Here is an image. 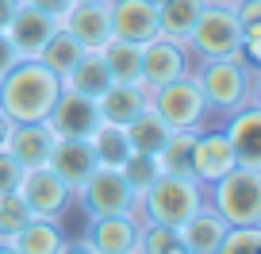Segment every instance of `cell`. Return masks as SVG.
I'll list each match as a JSON object with an SVG mask.
<instances>
[{
	"instance_id": "6da1fadb",
	"label": "cell",
	"mask_w": 261,
	"mask_h": 254,
	"mask_svg": "<svg viewBox=\"0 0 261 254\" xmlns=\"http://www.w3.org/2000/svg\"><path fill=\"white\" fill-rule=\"evenodd\" d=\"M62 93V77L50 74L39 58H19L0 77V112L12 123H42Z\"/></svg>"
},
{
	"instance_id": "7a4b0ae2",
	"label": "cell",
	"mask_w": 261,
	"mask_h": 254,
	"mask_svg": "<svg viewBox=\"0 0 261 254\" xmlns=\"http://www.w3.org/2000/svg\"><path fill=\"white\" fill-rule=\"evenodd\" d=\"M192 77L207 100V112L230 116L242 104H257V66H250L242 54L207 58V62H200Z\"/></svg>"
},
{
	"instance_id": "3957f363",
	"label": "cell",
	"mask_w": 261,
	"mask_h": 254,
	"mask_svg": "<svg viewBox=\"0 0 261 254\" xmlns=\"http://www.w3.org/2000/svg\"><path fill=\"white\" fill-rule=\"evenodd\" d=\"M204 204L215 208L230 227L261 223V170L234 166L212 185H204Z\"/></svg>"
},
{
	"instance_id": "277c9868",
	"label": "cell",
	"mask_w": 261,
	"mask_h": 254,
	"mask_svg": "<svg viewBox=\"0 0 261 254\" xmlns=\"http://www.w3.org/2000/svg\"><path fill=\"white\" fill-rule=\"evenodd\" d=\"M204 204V185L196 177H180V173H162L154 185L139 197V220L162 223V227H180L196 208Z\"/></svg>"
},
{
	"instance_id": "5b68a950",
	"label": "cell",
	"mask_w": 261,
	"mask_h": 254,
	"mask_svg": "<svg viewBox=\"0 0 261 254\" xmlns=\"http://www.w3.org/2000/svg\"><path fill=\"white\" fill-rule=\"evenodd\" d=\"M188 54H196L200 62L207 58H234L242 54V24L234 16V4H212L200 12L192 35L185 39Z\"/></svg>"
},
{
	"instance_id": "8992f818",
	"label": "cell",
	"mask_w": 261,
	"mask_h": 254,
	"mask_svg": "<svg viewBox=\"0 0 261 254\" xmlns=\"http://www.w3.org/2000/svg\"><path fill=\"white\" fill-rule=\"evenodd\" d=\"M150 112H154L169 131H196V127H204V120L212 116L192 74L150 89Z\"/></svg>"
},
{
	"instance_id": "52a82bcc",
	"label": "cell",
	"mask_w": 261,
	"mask_h": 254,
	"mask_svg": "<svg viewBox=\"0 0 261 254\" xmlns=\"http://www.w3.org/2000/svg\"><path fill=\"white\" fill-rule=\"evenodd\" d=\"M73 197H81V208L89 216H119V212H135L139 208L135 189L123 181V173L115 166H96L92 177L77 189Z\"/></svg>"
},
{
	"instance_id": "ba28073f",
	"label": "cell",
	"mask_w": 261,
	"mask_h": 254,
	"mask_svg": "<svg viewBox=\"0 0 261 254\" xmlns=\"http://www.w3.org/2000/svg\"><path fill=\"white\" fill-rule=\"evenodd\" d=\"M19 197L31 208V216H42V220H62L69 200H73V189L65 185L50 166H35V170H23L19 177Z\"/></svg>"
},
{
	"instance_id": "9c48e42d",
	"label": "cell",
	"mask_w": 261,
	"mask_h": 254,
	"mask_svg": "<svg viewBox=\"0 0 261 254\" xmlns=\"http://www.w3.org/2000/svg\"><path fill=\"white\" fill-rule=\"evenodd\" d=\"M188 74V47L169 35L158 31L154 39L142 42V85L158 89V85H169L177 77Z\"/></svg>"
},
{
	"instance_id": "30bf717a",
	"label": "cell",
	"mask_w": 261,
	"mask_h": 254,
	"mask_svg": "<svg viewBox=\"0 0 261 254\" xmlns=\"http://www.w3.org/2000/svg\"><path fill=\"white\" fill-rule=\"evenodd\" d=\"M46 127L58 139H89L100 127V108H96V100L81 97V93L62 89L54 108H50V116H46Z\"/></svg>"
},
{
	"instance_id": "8fae6325",
	"label": "cell",
	"mask_w": 261,
	"mask_h": 254,
	"mask_svg": "<svg viewBox=\"0 0 261 254\" xmlns=\"http://www.w3.org/2000/svg\"><path fill=\"white\" fill-rule=\"evenodd\" d=\"M62 27L73 35L85 50H100L108 39H112L108 0H73V8L62 16Z\"/></svg>"
},
{
	"instance_id": "7c38bea8",
	"label": "cell",
	"mask_w": 261,
	"mask_h": 254,
	"mask_svg": "<svg viewBox=\"0 0 261 254\" xmlns=\"http://www.w3.org/2000/svg\"><path fill=\"white\" fill-rule=\"evenodd\" d=\"M223 135H227L238 166L261 170V108L257 104H242L238 112H230Z\"/></svg>"
},
{
	"instance_id": "4fadbf2b",
	"label": "cell",
	"mask_w": 261,
	"mask_h": 254,
	"mask_svg": "<svg viewBox=\"0 0 261 254\" xmlns=\"http://www.w3.org/2000/svg\"><path fill=\"white\" fill-rule=\"evenodd\" d=\"M112 39L146 42L158 35V4L154 0H108Z\"/></svg>"
},
{
	"instance_id": "5bb4252c",
	"label": "cell",
	"mask_w": 261,
	"mask_h": 254,
	"mask_svg": "<svg viewBox=\"0 0 261 254\" xmlns=\"http://www.w3.org/2000/svg\"><path fill=\"white\" fill-rule=\"evenodd\" d=\"M139 235V212H119V216H89L85 243L96 254H127Z\"/></svg>"
},
{
	"instance_id": "9a60e30c",
	"label": "cell",
	"mask_w": 261,
	"mask_h": 254,
	"mask_svg": "<svg viewBox=\"0 0 261 254\" xmlns=\"http://www.w3.org/2000/svg\"><path fill=\"white\" fill-rule=\"evenodd\" d=\"M4 31H8V39H12V47H16V54H19V58H39L42 42H46L50 35L58 31V19L19 0L16 16H12V24L4 27Z\"/></svg>"
},
{
	"instance_id": "2e32d148",
	"label": "cell",
	"mask_w": 261,
	"mask_h": 254,
	"mask_svg": "<svg viewBox=\"0 0 261 254\" xmlns=\"http://www.w3.org/2000/svg\"><path fill=\"white\" fill-rule=\"evenodd\" d=\"M234 150H230L223 131H196L192 143V177L200 185H212L215 177H223L227 170H234Z\"/></svg>"
},
{
	"instance_id": "e0dca14e",
	"label": "cell",
	"mask_w": 261,
	"mask_h": 254,
	"mask_svg": "<svg viewBox=\"0 0 261 254\" xmlns=\"http://www.w3.org/2000/svg\"><path fill=\"white\" fill-rule=\"evenodd\" d=\"M46 166L77 193L92 177V170H96V154H92L89 139H54V150H50Z\"/></svg>"
},
{
	"instance_id": "ac0fdd59",
	"label": "cell",
	"mask_w": 261,
	"mask_h": 254,
	"mask_svg": "<svg viewBox=\"0 0 261 254\" xmlns=\"http://www.w3.org/2000/svg\"><path fill=\"white\" fill-rule=\"evenodd\" d=\"M227 227H230V223L223 220L215 208L200 204L177 227V243L185 246L188 254H215V250H219V243H223V235H227Z\"/></svg>"
},
{
	"instance_id": "d6986e66",
	"label": "cell",
	"mask_w": 261,
	"mask_h": 254,
	"mask_svg": "<svg viewBox=\"0 0 261 254\" xmlns=\"http://www.w3.org/2000/svg\"><path fill=\"white\" fill-rule=\"evenodd\" d=\"M54 139L58 135L46 127V120L42 123H16L8 143H4V150H8L23 170H35V166H46L50 150H54Z\"/></svg>"
},
{
	"instance_id": "ffe728a7",
	"label": "cell",
	"mask_w": 261,
	"mask_h": 254,
	"mask_svg": "<svg viewBox=\"0 0 261 254\" xmlns=\"http://www.w3.org/2000/svg\"><path fill=\"white\" fill-rule=\"evenodd\" d=\"M96 108H100V120H104V123H119V127H127L130 120H139V116L150 108V89H146V85L112 81L108 93L96 100Z\"/></svg>"
},
{
	"instance_id": "44dd1931",
	"label": "cell",
	"mask_w": 261,
	"mask_h": 254,
	"mask_svg": "<svg viewBox=\"0 0 261 254\" xmlns=\"http://www.w3.org/2000/svg\"><path fill=\"white\" fill-rule=\"evenodd\" d=\"M108 85H112V74H108L100 50H85V54L77 58V66L62 77V89L81 93V97H89V100H100L108 93Z\"/></svg>"
},
{
	"instance_id": "7402d4cb",
	"label": "cell",
	"mask_w": 261,
	"mask_h": 254,
	"mask_svg": "<svg viewBox=\"0 0 261 254\" xmlns=\"http://www.w3.org/2000/svg\"><path fill=\"white\" fill-rule=\"evenodd\" d=\"M104 66L112 74V81L123 85H142V42H127V39H108L100 47Z\"/></svg>"
},
{
	"instance_id": "603a6c76",
	"label": "cell",
	"mask_w": 261,
	"mask_h": 254,
	"mask_svg": "<svg viewBox=\"0 0 261 254\" xmlns=\"http://www.w3.org/2000/svg\"><path fill=\"white\" fill-rule=\"evenodd\" d=\"M204 8H207V0H158V31L185 42Z\"/></svg>"
},
{
	"instance_id": "cb8c5ba5",
	"label": "cell",
	"mask_w": 261,
	"mask_h": 254,
	"mask_svg": "<svg viewBox=\"0 0 261 254\" xmlns=\"http://www.w3.org/2000/svg\"><path fill=\"white\" fill-rule=\"evenodd\" d=\"M62 243H65V235L58 227V220H42V216H31L12 239L16 254H58Z\"/></svg>"
},
{
	"instance_id": "d4e9b609",
	"label": "cell",
	"mask_w": 261,
	"mask_h": 254,
	"mask_svg": "<svg viewBox=\"0 0 261 254\" xmlns=\"http://www.w3.org/2000/svg\"><path fill=\"white\" fill-rule=\"evenodd\" d=\"M85 54V47L73 39V35L65 31L62 24H58V31L50 35L46 42H42V50H39V62L50 70V74H58V77H65L69 70L77 66V58Z\"/></svg>"
},
{
	"instance_id": "484cf974",
	"label": "cell",
	"mask_w": 261,
	"mask_h": 254,
	"mask_svg": "<svg viewBox=\"0 0 261 254\" xmlns=\"http://www.w3.org/2000/svg\"><path fill=\"white\" fill-rule=\"evenodd\" d=\"M89 147H92V154H96V166H115V170H119L123 158L130 154L127 127H119V123H104V120H100V127L89 135Z\"/></svg>"
},
{
	"instance_id": "4316f807",
	"label": "cell",
	"mask_w": 261,
	"mask_h": 254,
	"mask_svg": "<svg viewBox=\"0 0 261 254\" xmlns=\"http://www.w3.org/2000/svg\"><path fill=\"white\" fill-rule=\"evenodd\" d=\"M165 139H169V127H165V123L158 120L150 108L139 116V120L127 123V143H130V150H135V154H154V158H158V150L165 147Z\"/></svg>"
},
{
	"instance_id": "83f0119b",
	"label": "cell",
	"mask_w": 261,
	"mask_h": 254,
	"mask_svg": "<svg viewBox=\"0 0 261 254\" xmlns=\"http://www.w3.org/2000/svg\"><path fill=\"white\" fill-rule=\"evenodd\" d=\"M200 131V127H196ZM196 131H169L165 147L158 150V166L162 173H180V177H192V143Z\"/></svg>"
},
{
	"instance_id": "f1b7e54d",
	"label": "cell",
	"mask_w": 261,
	"mask_h": 254,
	"mask_svg": "<svg viewBox=\"0 0 261 254\" xmlns=\"http://www.w3.org/2000/svg\"><path fill=\"white\" fill-rule=\"evenodd\" d=\"M119 173H123V181L135 189V197H142V193H146V189L162 177V166H158L154 154H135V150H130V154L123 158Z\"/></svg>"
},
{
	"instance_id": "f546056e",
	"label": "cell",
	"mask_w": 261,
	"mask_h": 254,
	"mask_svg": "<svg viewBox=\"0 0 261 254\" xmlns=\"http://www.w3.org/2000/svg\"><path fill=\"white\" fill-rule=\"evenodd\" d=\"M27 220H31V208L23 204V197H19V193H4V197H0V243H12L16 231L23 227Z\"/></svg>"
},
{
	"instance_id": "4dcf8cb0",
	"label": "cell",
	"mask_w": 261,
	"mask_h": 254,
	"mask_svg": "<svg viewBox=\"0 0 261 254\" xmlns=\"http://www.w3.org/2000/svg\"><path fill=\"white\" fill-rule=\"evenodd\" d=\"M215 254H261V227L250 223V227H227L219 250Z\"/></svg>"
},
{
	"instance_id": "1f68e13d",
	"label": "cell",
	"mask_w": 261,
	"mask_h": 254,
	"mask_svg": "<svg viewBox=\"0 0 261 254\" xmlns=\"http://www.w3.org/2000/svg\"><path fill=\"white\" fill-rule=\"evenodd\" d=\"M19 177H23V166H19L8 150H0V197H4V193H16Z\"/></svg>"
},
{
	"instance_id": "d6a6232c",
	"label": "cell",
	"mask_w": 261,
	"mask_h": 254,
	"mask_svg": "<svg viewBox=\"0 0 261 254\" xmlns=\"http://www.w3.org/2000/svg\"><path fill=\"white\" fill-rule=\"evenodd\" d=\"M23 4H31V8H39V12H46V16H54L58 24H62L65 12L73 8V0H23Z\"/></svg>"
},
{
	"instance_id": "836d02e7",
	"label": "cell",
	"mask_w": 261,
	"mask_h": 254,
	"mask_svg": "<svg viewBox=\"0 0 261 254\" xmlns=\"http://www.w3.org/2000/svg\"><path fill=\"white\" fill-rule=\"evenodd\" d=\"M19 62V54H16V47H12V39H8V31H0V77L8 74L12 66Z\"/></svg>"
},
{
	"instance_id": "e575fe53",
	"label": "cell",
	"mask_w": 261,
	"mask_h": 254,
	"mask_svg": "<svg viewBox=\"0 0 261 254\" xmlns=\"http://www.w3.org/2000/svg\"><path fill=\"white\" fill-rule=\"evenodd\" d=\"M58 254H96V250H92V246L85 243V239H65Z\"/></svg>"
},
{
	"instance_id": "d590c367",
	"label": "cell",
	"mask_w": 261,
	"mask_h": 254,
	"mask_svg": "<svg viewBox=\"0 0 261 254\" xmlns=\"http://www.w3.org/2000/svg\"><path fill=\"white\" fill-rule=\"evenodd\" d=\"M16 8H19V0H0V31L12 24V16H16Z\"/></svg>"
},
{
	"instance_id": "8d00e7d4",
	"label": "cell",
	"mask_w": 261,
	"mask_h": 254,
	"mask_svg": "<svg viewBox=\"0 0 261 254\" xmlns=\"http://www.w3.org/2000/svg\"><path fill=\"white\" fill-rule=\"evenodd\" d=\"M12 127H16V123L8 120V116L0 112V150H4V143H8V135H12Z\"/></svg>"
},
{
	"instance_id": "74e56055",
	"label": "cell",
	"mask_w": 261,
	"mask_h": 254,
	"mask_svg": "<svg viewBox=\"0 0 261 254\" xmlns=\"http://www.w3.org/2000/svg\"><path fill=\"white\" fill-rule=\"evenodd\" d=\"M0 254H16V246H12V243H0Z\"/></svg>"
},
{
	"instance_id": "f35d334b",
	"label": "cell",
	"mask_w": 261,
	"mask_h": 254,
	"mask_svg": "<svg viewBox=\"0 0 261 254\" xmlns=\"http://www.w3.org/2000/svg\"><path fill=\"white\" fill-rule=\"evenodd\" d=\"M165 254H188V250H185V246L177 243V246H169V250H165Z\"/></svg>"
},
{
	"instance_id": "ab89813d",
	"label": "cell",
	"mask_w": 261,
	"mask_h": 254,
	"mask_svg": "<svg viewBox=\"0 0 261 254\" xmlns=\"http://www.w3.org/2000/svg\"><path fill=\"white\" fill-rule=\"evenodd\" d=\"M212 4H234V0H212Z\"/></svg>"
},
{
	"instance_id": "60d3db41",
	"label": "cell",
	"mask_w": 261,
	"mask_h": 254,
	"mask_svg": "<svg viewBox=\"0 0 261 254\" xmlns=\"http://www.w3.org/2000/svg\"><path fill=\"white\" fill-rule=\"evenodd\" d=\"M154 4H158V0H154Z\"/></svg>"
}]
</instances>
